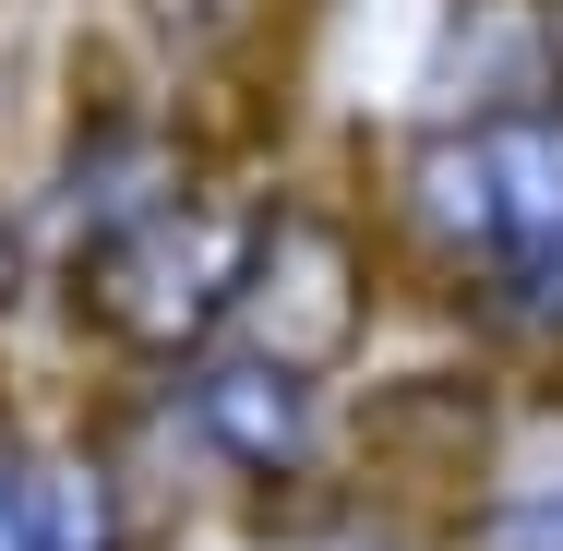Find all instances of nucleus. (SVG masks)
Instances as JSON below:
<instances>
[{
  "instance_id": "1",
  "label": "nucleus",
  "mask_w": 563,
  "mask_h": 551,
  "mask_svg": "<svg viewBox=\"0 0 563 551\" xmlns=\"http://www.w3.org/2000/svg\"><path fill=\"white\" fill-rule=\"evenodd\" d=\"M264 240H276V217H252V205H205V192L168 180L156 205H132L120 228L73 240V312H85L97 335H120V348L192 360L205 335L240 324Z\"/></svg>"
},
{
  "instance_id": "2",
  "label": "nucleus",
  "mask_w": 563,
  "mask_h": 551,
  "mask_svg": "<svg viewBox=\"0 0 563 551\" xmlns=\"http://www.w3.org/2000/svg\"><path fill=\"white\" fill-rule=\"evenodd\" d=\"M396 217L444 264H479V276H516L528 252H552L563 240V97H504V109L420 132L408 168H396Z\"/></svg>"
},
{
  "instance_id": "3",
  "label": "nucleus",
  "mask_w": 563,
  "mask_h": 551,
  "mask_svg": "<svg viewBox=\"0 0 563 551\" xmlns=\"http://www.w3.org/2000/svg\"><path fill=\"white\" fill-rule=\"evenodd\" d=\"M180 420L217 443L228 467L288 480V467L312 455V432H324V384H312V360H288L276 335H252V348L205 335L192 372H180Z\"/></svg>"
},
{
  "instance_id": "4",
  "label": "nucleus",
  "mask_w": 563,
  "mask_h": 551,
  "mask_svg": "<svg viewBox=\"0 0 563 551\" xmlns=\"http://www.w3.org/2000/svg\"><path fill=\"white\" fill-rule=\"evenodd\" d=\"M0 551H120V492L97 455L0 443Z\"/></svg>"
},
{
  "instance_id": "5",
  "label": "nucleus",
  "mask_w": 563,
  "mask_h": 551,
  "mask_svg": "<svg viewBox=\"0 0 563 551\" xmlns=\"http://www.w3.org/2000/svg\"><path fill=\"white\" fill-rule=\"evenodd\" d=\"M467 551H563V480H528V492L479 504V528H467Z\"/></svg>"
},
{
  "instance_id": "6",
  "label": "nucleus",
  "mask_w": 563,
  "mask_h": 551,
  "mask_svg": "<svg viewBox=\"0 0 563 551\" xmlns=\"http://www.w3.org/2000/svg\"><path fill=\"white\" fill-rule=\"evenodd\" d=\"M492 312H504L516 335H563V240H552V252H528V264L492 288Z\"/></svg>"
},
{
  "instance_id": "7",
  "label": "nucleus",
  "mask_w": 563,
  "mask_h": 551,
  "mask_svg": "<svg viewBox=\"0 0 563 551\" xmlns=\"http://www.w3.org/2000/svg\"><path fill=\"white\" fill-rule=\"evenodd\" d=\"M0 300H12V217H0Z\"/></svg>"
},
{
  "instance_id": "8",
  "label": "nucleus",
  "mask_w": 563,
  "mask_h": 551,
  "mask_svg": "<svg viewBox=\"0 0 563 551\" xmlns=\"http://www.w3.org/2000/svg\"><path fill=\"white\" fill-rule=\"evenodd\" d=\"M552 48H563V0H552Z\"/></svg>"
}]
</instances>
